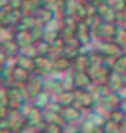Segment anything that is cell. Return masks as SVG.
Returning <instances> with one entry per match:
<instances>
[{
  "mask_svg": "<svg viewBox=\"0 0 126 133\" xmlns=\"http://www.w3.org/2000/svg\"><path fill=\"white\" fill-rule=\"evenodd\" d=\"M117 26L115 22H108V21H102L94 30V33L100 41H108L110 38H115L117 33Z\"/></svg>",
  "mask_w": 126,
  "mask_h": 133,
  "instance_id": "6da1fadb",
  "label": "cell"
},
{
  "mask_svg": "<svg viewBox=\"0 0 126 133\" xmlns=\"http://www.w3.org/2000/svg\"><path fill=\"white\" fill-rule=\"evenodd\" d=\"M74 102H78L79 110L90 109L94 105V99H93V95L87 89H75L74 90Z\"/></svg>",
  "mask_w": 126,
  "mask_h": 133,
  "instance_id": "7a4b0ae2",
  "label": "cell"
},
{
  "mask_svg": "<svg viewBox=\"0 0 126 133\" xmlns=\"http://www.w3.org/2000/svg\"><path fill=\"white\" fill-rule=\"evenodd\" d=\"M92 27L88 25L85 20H79L75 27V37L82 42V44L89 43L90 36H92Z\"/></svg>",
  "mask_w": 126,
  "mask_h": 133,
  "instance_id": "3957f363",
  "label": "cell"
},
{
  "mask_svg": "<svg viewBox=\"0 0 126 133\" xmlns=\"http://www.w3.org/2000/svg\"><path fill=\"white\" fill-rule=\"evenodd\" d=\"M120 51H121V47L116 42H112V41H100V46H99V49L97 52H99L104 57H108V56L109 57H114V56H117Z\"/></svg>",
  "mask_w": 126,
  "mask_h": 133,
  "instance_id": "277c9868",
  "label": "cell"
},
{
  "mask_svg": "<svg viewBox=\"0 0 126 133\" xmlns=\"http://www.w3.org/2000/svg\"><path fill=\"white\" fill-rule=\"evenodd\" d=\"M74 71H88L90 68V56L88 53H79L72 59Z\"/></svg>",
  "mask_w": 126,
  "mask_h": 133,
  "instance_id": "5b68a950",
  "label": "cell"
},
{
  "mask_svg": "<svg viewBox=\"0 0 126 133\" xmlns=\"http://www.w3.org/2000/svg\"><path fill=\"white\" fill-rule=\"evenodd\" d=\"M59 114L62 116L63 121L66 123H69V122H74V121L79 119L80 110L77 109V107H73V105H68V106H62Z\"/></svg>",
  "mask_w": 126,
  "mask_h": 133,
  "instance_id": "8992f818",
  "label": "cell"
},
{
  "mask_svg": "<svg viewBox=\"0 0 126 133\" xmlns=\"http://www.w3.org/2000/svg\"><path fill=\"white\" fill-rule=\"evenodd\" d=\"M72 66V59L68 58L67 56H59L53 61V70L57 73H63L68 70V68Z\"/></svg>",
  "mask_w": 126,
  "mask_h": 133,
  "instance_id": "52a82bcc",
  "label": "cell"
},
{
  "mask_svg": "<svg viewBox=\"0 0 126 133\" xmlns=\"http://www.w3.org/2000/svg\"><path fill=\"white\" fill-rule=\"evenodd\" d=\"M111 0H97L95 4H109Z\"/></svg>",
  "mask_w": 126,
  "mask_h": 133,
  "instance_id": "ba28073f",
  "label": "cell"
},
{
  "mask_svg": "<svg viewBox=\"0 0 126 133\" xmlns=\"http://www.w3.org/2000/svg\"><path fill=\"white\" fill-rule=\"evenodd\" d=\"M84 1H87V3H95L97 0H84Z\"/></svg>",
  "mask_w": 126,
  "mask_h": 133,
  "instance_id": "9c48e42d",
  "label": "cell"
},
{
  "mask_svg": "<svg viewBox=\"0 0 126 133\" xmlns=\"http://www.w3.org/2000/svg\"><path fill=\"white\" fill-rule=\"evenodd\" d=\"M125 12H126V9H125Z\"/></svg>",
  "mask_w": 126,
  "mask_h": 133,
  "instance_id": "30bf717a",
  "label": "cell"
}]
</instances>
